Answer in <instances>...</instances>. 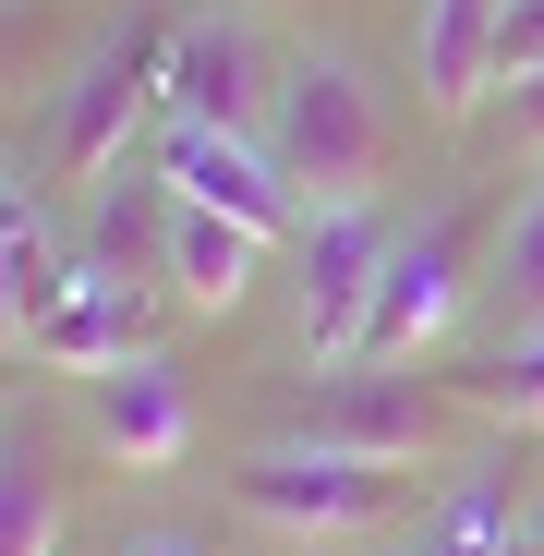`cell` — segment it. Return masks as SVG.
<instances>
[{
	"label": "cell",
	"instance_id": "13",
	"mask_svg": "<svg viewBox=\"0 0 544 556\" xmlns=\"http://www.w3.org/2000/svg\"><path fill=\"white\" fill-rule=\"evenodd\" d=\"M61 291H73V266H61V242H49V218L13 194V218H0V327H13V351L61 315Z\"/></svg>",
	"mask_w": 544,
	"mask_h": 556
},
{
	"label": "cell",
	"instance_id": "18",
	"mask_svg": "<svg viewBox=\"0 0 544 556\" xmlns=\"http://www.w3.org/2000/svg\"><path fill=\"white\" fill-rule=\"evenodd\" d=\"M508 122H520V146H544V73H532V85H508Z\"/></svg>",
	"mask_w": 544,
	"mask_h": 556
},
{
	"label": "cell",
	"instance_id": "3",
	"mask_svg": "<svg viewBox=\"0 0 544 556\" xmlns=\"http://www.w3.org/2000/svg\"><path fill=\"white\" fill-rule=\"evenodd\" d=\"M242 508L266 532H291V544H351V532H388L412 508V472H388V459H339L315 435H279V447L242 459Z\"/></svg>",
	"mask_w": 544,
	"mask_h": 556
},
{
	"label": "cell",
	"instance_id": "6",
	"mask_svg": "<svg viewBox=\"0 0 544 556\" xmlns=\"http://www.w3.org/2000/svg\"><path fill=\"white\" fill-rule=\"evenodd\" d=\"M157 181H169L181 206H218V218L266 230V242H303V230H315V206L291 194V169L266 157L254 134H194V122H169V146H157Z\"/></svg>",
	"mask_w": 544,
	"mask_h": 556
},
{
	"label": "cell",
	"instance_id": "17",
	"mask_svg": "<svg viewBox=\"0 0 544 556\" xmlns=\"http://www.w3.org/2000/svg\"><path fill=\"white\" fill-rule=\"evenodd\" d=\"M544 73V0H508V25H496V85H532Z\"/></svg>",
	"mask_w": 544,
	"mask_h": 556
},
{
	"label": "cell",
	"instance_id": "1",
	"mask_svg": "<svg viewBox=\"0 0 544 556\" xmlns=\"http://www.w3.org/2000/svg\"><path fill=\"white\" fill-rule=\"evenodd\" d=\"M266 157L291 169L303 206H376V181H388V98H376V73L339 61V49H303L279 73Z\"/></svg>",
	"mask_w": 544,
	"mask_h": 556
},
{
	"label": "cell",
	"instance_id": "9",
	"mask_svg": "<svg viewBox=\"0 0 544 556\" xmlns=\"http://www.w3.org/2000/svg\"><path fill=\"white\" fill-rule=\"evenodd\" d=\"M157 98H169V122H194V134H254V122H279V85H266V61H254L242 25H181Z\"/></svg>",
	"mask_w": 544,
	"mask_h": 556
},
{
	"label": "cell",
	"instance_id": "10",
	"mask_svg": "<svg viewBox=\"0 0 544 556\" xmlns=\"http://www.w3.org/2000/svg\"><path fill=\"white\" fill-rule=\"evenodd\" d=\"M254 254H266V230H242V218H218V206H181L169 194V291L194 303V315H230L242 291H254Z\"/></svg>",
	"mask_w": 544,
	"mask_h": 556
},
{
	"label": "cell",
	"instance_id": "11",
	"mask_svg": "<svg viewBox=\"0 0 544 556\" xmlns=\"http://www.w3.org/2000/svg\"><path fill=\"white\" fill-rule=\"evenodd\" d=\"M134 291H122V278L110 266H73V291H61V315L25 339L37 363H61V376H110V363H134Z\"/></svg>",
	"mask_w": 544,
	"mask_h": 556
},
{
	"label": "cell",
	"instance_id": "15",
	"mask_svg": "<svg viewBox=\"0 0 544 556\" xmlns=\"http://www.w3.org/2000/svg\"><path fill=\"white\" fill-rule=\"evenodd\" d=\"M0 556H61V472L37 435L0 447Z\"/></svg>",
	"mask_w": 544,
	"mask_h": 556
},
{
	"label": "cell",
	"instance_id": "4",
	"mask_svg": "<svg viewBox=\"0 0 544 556\" xmlns=\"http://www.w3.org/2000/svg\"><path fill=\"white\" fill-rule=\"evenodd\" d=\"M447 376H400V363H339V376L303 400V424L291 435H315V447H339V459H388V472H423L435 459V435H447Z\"/></svg>",
	"mask_w": 544,
	"mask_h": 556
},
{
	"label": "cell",
	"instance_id": "19",
	"mask_svg": "<svg viewBox=\"0 0 544 556\" xmlns=\"http://www.w3.org/2000/svg\"><path fill=\"white\" fill-rule=\"evenodd\" d=\"M122 556H194V544H122Z\"/></svg>",
	"mask_w": 544,
	"mask_h": 556
},
{
	"label": "cell",
	"instance_id": "7",
	"mask_svg": "<svg viewBox=\"0 0 544 556\" xmlns=\"http://www.w3.org/2000/svg\"><path fill=\"white\" fill-rule=\"evenodd\" d=\"M157 85H169V37H122V49H98V61L61 85V110H49V169H61V181H98V169L122 157V134L146 122Z\"/></svg>",
	"mask_w": 544,
	"mask_h": 556
},
{
	"label": "cell",
	"instance_id": "12",
	"mask_svg": "<svg viewBox=\"0 0 544 556\" xmlns=\"http://www.w3.org/2000/svg\"><path fill=\"white\" fill-rule=\"evenodd\" d=\"M496 25H508V0H423L412 73H423V98H435V110H472L484 85H496Z\"/></svg>",
	"mask_w": 544,
	"mask_h": 556
},
{
	"label": "cell",
	"instance_id": "5",
	"mask_svg": "<svg viewBox=\"0 0 544 556\" xmlns=\"http://www.w3.org/2000/svg\"><path fill=\"white\" fill-rule=\"evenodd\" d=\"M376 278H388V230H376V206H315V230H303V363H315V376L363 363Z\"/></svg>",
	"mask_w": 544,
	"mask_h": 556
},
{
	"label": "cell",
	"instance_id": "2",
	"mask_svg": "<svg viewBox=\"0 0 544 556\" xmlns=\"http://www.w3.org/2000/svg\"><path fill=\"white\" fill-rule=\"evenodd\" d=\"M484 266H496V218L484 206H447L412 242H388L376 315H363V363H423L447 327H460V303L484 291Z\"/></svg>",
	"mask_w": 544,
	"mask_h": 556
},
{
	"label": "cell",
	"instance_id": "14",
	"mask_svg": "<svg viewBox=\"0 0 544 556\" xmlns=\"http://www.w3.org/2000/svg\"><path fill=\"white\" fill-rule=\"evenodd\" d=\"M484 291H496L508 339H532V327H544V181H532L520 206H496V266H484Z\"/></svg>",
	"mask_w": 544,
	"mask_h": 556
},
{
	"label": "cell",
	"instance_id": "16",
	"mask_svg": "<svg viewBox=\"0 0 544 556\" xmlns=\"http://www.w3.org/2000/svg\"><path fill=\"white\" fill-rule=\"evenodd\" d=\"M447 400L484 412V424H544V327L508 339V351H484V363H460V376H447Z\"/></svg>",
	"mask_w": 544,
	"mask_h": 556
},
{
	"label": "cell",
	"instance_id": "8",
	"mask_svg": "<svg viewBox=\"0 0 544 556\" xmlns=\"http://www.w3.org/2000/svg\"><path fill=\"white\" fill-rule=\"evenodd\" d=\"M85 435H98L122 472H181V447H194V388H181L169 351H134L110 376H85Z\"/></svg>",
	"mask_w": 544,
	"mask_h": 556
}]
</instances>
